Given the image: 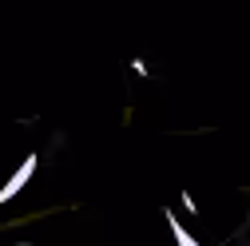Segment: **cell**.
I'll return each mask as SVG.
<instances>
[{"instance_id": "1", "label": "cell", "mask_w": 250, "mask_h": 246, "mask_svg": "<svg viewBox=\"0 0 250 246\" xmlns=\"http://www.w3.org/2000/svg\"><path fill=\"white\" fill-rule=\"evenodd\" d=\"M56 210H68V206H48V210L20 214V219H12V223H0V230H16V226H28V223H40V219H48V214H56Z\"/></svg>"}, {"instance_id": "3", "label": "cell", "mask_w": 250, "mask_h": 246, "mask_svg": "<svg viewBox=\"0 0 250 246\" xmlns=\"http://www.w3.org/2000/svg\"><path fill=\"white\" fill-rule=\"evenodd\" d=\"M167 223H171V230H175V242H179V246H195V238L187 234V230H183V226H179V223L171 219V214H167Z\"/></svg>"}, {"instance_id": "2", "label": "cell", "mask_w": 250, "mask_h": 246, "mask_svg": "<svg viewBox=\"0 0 250 246\" xmlns=\"http://www.w3.org/2000/svg\"><path fill=\"white\" fill-rule=\"evenodd\" d=\"M32 167H36V159H24V167L16 171V179L8 183V187H4V191H0V203H4V199H12V195H16L20 187H24V179H28V175H32Z\"/></svg>"}]
</instances>
